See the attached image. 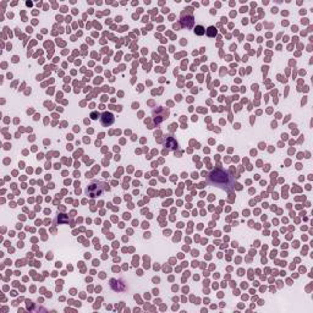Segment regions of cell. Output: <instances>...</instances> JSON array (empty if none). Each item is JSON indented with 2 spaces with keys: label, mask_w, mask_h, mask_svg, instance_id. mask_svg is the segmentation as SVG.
<instances>
[{
  "label": "cell",
  "mask_w": 313,
  "mask_h": 313,
  "mask_svg": "<svg viewBox=\"0 0 313 313\" xmlns=\"http://www.w3.org/2000/svg\"><path fill=\"white\" fill-rule=\"evenodd\" d=\"M208 177H209V181H210L213 185H215V186H218V187H220V189H226V190H229V189H232V187H234V179H232V176H231L229 173H226L224 169L218 168V169L212 170V171L209 173Z\"/></svg>",
  "instance_id": "1"
},
{
  "label": "cell",
  "mask_w": 313,
  "mask_h": 313,
  "mask_svg": "<svg viewBox=\"0 0 313 313\" xmlns=\"http://www.w3.org/2000/svg\"><path fill=\"white\" fill-rule=\"evenodd\" d=\"M106 190H109V187H108L106 184L102 182V181H94V182H92V184L87 187L86 193H87V196L94 198V197H98V196L103 195V192L106 191Z\"/></svg>",
  "instance_id": "2"
},
{
  "label": "cell",
  "mask_w": 313,
  "mask_h": 313,
  "mask_svg": "<svg viewBox=\"0 0 313 313\" xmlns=\"http://www.w3.org/2000/svg\"><path fill=\"white\" fill-rule=\"evenodd\" d=\"M114 115L111 114V113H109V111H104L103 114H102V117H101V122H102V125L103 126H110V125H113L114 124Z\"/></svg>",
  "instance_id": "3"
},
{
  "label": "cell",
  "mask_w": 313,
  "mask_h": 313,
  "mask_svg": "<svg viewBox=\"0 0 313 313\" xmlns=\"http://www.w3.org/2000/svg\"><path fill=\"white\" fill-rule=\"evenodd\" d=\"M204 28L202 27V26H197L196 28H195V33L196 34H198V36H202V34H204Z\"/></svg>",
  "instance_id": "4"
},
{
  "label": "cell",
  "mask_w": 313,
  "mask_h": 313,
  "mask_svg": "<svg viewBox=\"0 0 313 313\" xmlns=\"http://www.w3.org/2000/svg\"><path fill=\"white\" fill-rule=\"evenodd\" d=\"M208 36H210V37H214L215 36V33H216V31H215V27H209L208 28Z\"/></svg>",
  "instance_id": "5"
},
{
  "label": "cell",
  "mask_w": 313,
  "mask_h": 313,
  "mask_svg": "<svg viewBox=\"0 0 313 313\" xmlns=\"http://www.w3.org/2000/svg\"><path fill=\"white\" fill-rule=\"evenodd\" d=\"M91 117H92V119H98V117H99V114L96 113V111H93V113L91 114Z\"/></svg>",
  "instance_id": "6"
}]
</instances>
